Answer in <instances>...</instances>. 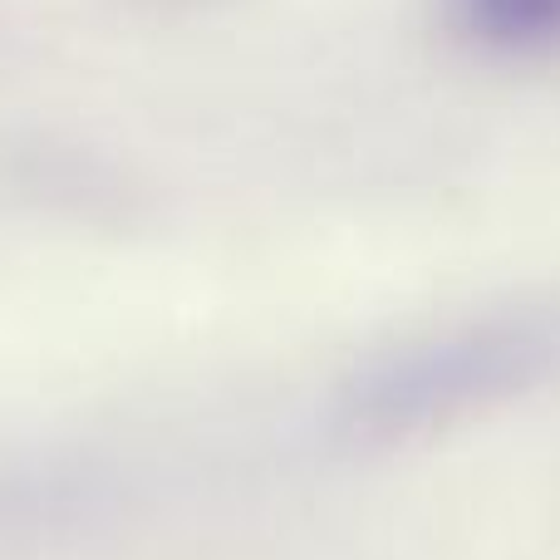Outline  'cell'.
Returning <instances> with one entry per match:
<instances>
[{
  "label": "cell",
  "mask_w": 560,
  "mask_h": 560,
  "mask_svg": "<svg viewBox=\"0 0 560 560\" xmlns=\"http://www.w3.org/2000/svg\"><path fill=\"white\" fill-rule=\"evenodd\" d=\"M551 359V329L532 319L433 329L354 369L339 388L335 418L354 443H413L526 394Z\"/></svg>",
  "instance_id": "1"
},
{
  "label": "cell",
  "mask_w": 560,
  "mask_h": 560,
  "mask_svg": "<svg viewBox=\"0 0 560 560\" xmlns=\"http://www.w3.org/2000/svg\"><path fill=\"white\" fill-rule=\"evenodd\" d=\"M477 39L502 49L560 45V0H453Z\"/></svg>",
  "instance_id": "2"
}]
</instances>
